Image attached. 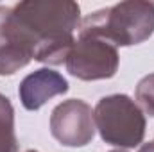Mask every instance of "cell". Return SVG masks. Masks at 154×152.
<instances>
[{"label":"cell","mask_w":154,"mask_h":152,"mask_svg":"<svg viewBox=\"0 0 154 152\" xmlns=\"http://www.w3.org/2000/svg\"><path fill=\"white\" fill-rule=\"evenodd\" d=\"M81 9L70 0H25L0 5V48L20 47L32 59L63 65L75 43Z\"/></svg>","instance_id":"6da1fadb"},{"label":"cell","mask_w":154,"mask_h":152,"mask_svg":"<svg viewBox=\"0 0 154 152\" xmlns=\"http://www.w3.org/2000/svg\"><path fill=\"white\" fill-rule=\"evenodd\" d=\"M154 32V2L127 0L88 14L79 34L100 36L115 47L138 45Z\"/></svg>","instance_id":"7a4b0ae2"},{"label":"cell","mask_w":154,"mask_h":152,"mask_svg":"<svg viewBox=\"0 0 154 152\" xmlns=\"http://www.w3.org/2000/svg\"><path fill=\"white\" fill-rule=\"evenodd\" d=\"M95 127L109 145L131 149L142 143L145 134V116L127 95L102 97L93 109Z\"/></svg>","instance_id":"3957f363"},{"label":"cell","mask_w":154,"mask_h":152,"mask_svg":"<svg viewBox=\"0 0 154 152\" xmlns=\"http://www.w3.org/2000/svg\"><path fill=\"white\" fill-rule=\"evenodd\" d=\"M66 68L74 77L82 81L109 79L118 70V50L100 36L79 34L66 57Z\"/></svg>","instance_id":"277c9868"},{"label":"cell","mask_w":154,"mask_h":152,"mask_svg":"<svg viewBox=\"0 0 154 152\" xmlns=\"http://www.w3.org/2000/svg\"><path fill=\"white\" fill-rule=\"evenodd\" d=\"M50 132L65 147L88 145L95 136L91 108L79 99L61 102L50 114Z\"/></svg>","instance_id":"5b68a950"},{"label":"cell","mask_w":154,"mask_h":152,"mask_svg":"<svg viewBox=\"0 0 154 152\" xmlns=\"http://www.w3.org/2000/svg\"><path fill=\"white\" fill-rule=\"evenodd\" d=\"M66 91H68V82L61 74L50 68H39L29 74L20 82L18 95L25 109L36 111L52 97L63 95Z\"/></svg>","instance_id":"8992f818"},{"label":"cell","mask_w":154,"mask_h":152,"mask_svg":"<svg viewBox=\"0 0 154 152\" xmlns=\"http://www.w3.org/2000/svg\"><path fill=\"white\" fill-rule=\"evenodd\" d=\"M0 152H18L14 132V109L7 97L0 93Z\"/></svg>","instance_id":"52a82bcc"},{"label":"cell","mask_w":154,"mask_h":152,"mask_svg":"<svg viewBox=\"0 0 154 152\" xmlns=\"http://www.w3.org/2000/svg\"><path fill=\"white\" fill-rule=\"evenodd\" d=\"M32 61L31 54L20 47L7 45L0 48V75H11Z\"/></svg>","instance_id":"ba28073f"},{"label":"cell","mask_w":154,"mask_h":152,"mask_svg":"<svg viewBox=\"0 0 154 152\" xmlns=\"http://www.w3.org/2000/svg\"><path fill=\"white\" fill-rule=\"evenodd\" d=\"M134 97H136L140 108L149 116H154V74L145 75L138 82Z\"/></svg>","instance_id":"9c48e42d"},{"label":"cell","mask_w":154,"mask_h":152,"mask_svg":"<svg viewBox=\"0 0 154 152\" xmlns=\"http://www.w3.org/2000/svg\"><path fill=\"white\" fill-rule=\"evenodd\" d=\"M140 152H154V141H149V143H145V145L140 149Z\"/></svg>","instance_id":"30bf717a"},{"label":"cell","mask_w":154,"mask_h":152,"mask_svg":"<svg viewBox=\"0 0 154 152\" xmlns=\"http://www.w3.org/2000/svg\"><path fill=\"white\" fill-rule=\"evenodd\" d=\"M27 152H38V150H27Z\"/></svg>","instance_id":"8fae6325"},{"label":"cell","mask_w":154,"mask_h":152,"mask_svg":"<svg viewBox=\"0 0 154 152\" xmlns=\"http://www.w3.org/2000/svg\"><path fill=\"white\" fill-rule=\"evenodd\" d=\"M113 152H124V150H113Z\"/></svg>","instance_id":"7c38bea8"}]
</instances>
